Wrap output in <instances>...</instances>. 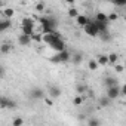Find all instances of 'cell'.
<instances>
[{"instance_id":"obj_1","label":"cell","mask_w":126,"mask_h":126,"mask_svg":"<svg viewBox=\"0 0 126 126\" xmlns=\"http://www.w3.org/2000/svg\"><path fill=\"white\" fill-rule=\"evenodd\" d=\"M70 59H71V55H70V52H68V50L59 52V53H56L55 56H52V58H50V61H52V62H59V64H62V62H68Z\"/></svg>"},{"instance_id":"obj_2","label":"cell","mask_w":126,"mask_h":126,"mask_svg":"<svg viewBox=\"0 0 126 126\" xmlns=\"http://www.w3.org/2000/svg\"><path fill=\"white\" fill-rule=\"evenodd\" d=\"M83 30H85V33H86L88 36H91V37L99 36V30H98V27L95 25V21H89V24H88Z\"/></svg>"},{"instance_id":"obj_3","label":"cell","mask_w":126,"mask_h":126,"mask_svg":"<svg viewBox=\"0 0 126 126\" xmlns=\"http://www.w3.org/2000/svg\"><path fill=\"white\" fill-rule=\"evenodd\" d=\"M61 39V33H53V34H43V42L46 43V45H49V46H52L56 40H59Z\"/></svg>"},{"instance_id":"obj_4","label":"cell","mask_w":126,"mask_h":126,"mask_svg":"<svg viewBox=\"0 0 126 126\" xmlns=\"http://www.w3.org/2000/svg\"><path fill=\"white\" fill-rule=\"evenodd\" d=\"M39 21L42 22V27H50V28L56 30V19L55 18H52V16H43Z\"/></svg>"},{"instance_id":"obj_5","label":"cell","mask_w":126,"mask_h":126,"mask_svg":"<svg viewBox=\"0 0 126 126\" xmlns=\"http://www.w3.org/2000/svg\"><path fill=\"white\" fill-rule=\"evenodd\" d=\"M122 95V91H120V88L119 86H114V88H107V96L113 101V99H116V98H119Z\"/></svg>"},{"instance_id":"obj_6","label":"cell","mask_w":126,"mask_h":126,"mask_svg":"<svg viewBox=\"0 0 126 126\" xmlns=\"http://www.w3.org/2000/svg\"><path fill=\"white\" fill-rule=\"evenodd\" d=\"M28 95H30L31 99H42V98H45V92H43V89H40V88L31 89Z\"/></svg>"},{"instance_id":"obj_7","label":"cell","mask_w":126,"mask_h":126,"mask_svg":"<svg viewBox=\"0 0 126 126\" xmlns=\"http://www.w3.org/2000/svg\"><path fill=\"white\" fill-rule=\"evenodd\" d=\"M53 50H56V53H59V52H64V50H67L65 49V42L62 40V39H59V40H56L52 46H50Z\"/></svg>"},{"instance_id":"obj_8","label":"cell","mask_w":126,"mask_h":126,"mask_svg":"<svg viewBox=\"0 0 126 126\" xmlns=\"http://www.w3.org/2000/svg\"><path fill=\"white\" fill-rule=\"evenodd\" d=\"M47 94H49V96L50 98H59L61 96V94H62V91H61V88L59 86H55V85H52L50 88H49V91H47Z\"/></svg>"},{"instance_id":"obj_9","label":"cell","mask_w":126,"mask_h":126,"mask_svg":"<svg viewBox=\"0 0 126 126\" xmlns=\"http://www.w3.org/2000/svg\"><path fill=\"white\" fill-rule=\"evenodd\" d=\"M76 24L79 25V27H82V28H85L88 24H89V18L86 16V15H79L77 18H76Z\"/></svg>"},{"instance_id":"obj_10","label":"cell","mask_w":126,"mask_h":126,"mask_svg":"<svg viewBox=\"0 0 126 126\" xmlns=\"http://www.w3.org/2000/svg\"><path fill=\"white\" fill-rule=\"evenodd\" d=\"M82 61H83V53L82 52H74L71 55V62H73V64L79 65V64H82Z\"/></svg>"},{"instance_id":"obj_11","label":"cell","mask_w":126,"mask_h":126,"mask_svg":"<svg viewBox=\"0 0 126 126\" xmlns=\"http://www.w3.org/2000/svg\"><path fill=\"white\" fill-rule=\"evenodd\" d=\"M18 43H19L21 46H28V45L31 43V37H28V36H24V34H21V36L18 37Z\"/></svg>"},{"instance_id":"obj_12","label":"cell","mask_w":126,"mask_h":126,"mask_svg":"<svg viewBox=\"0 0 126 126\" xmlns=\"http://www.w3.org/2000/svg\"><path fill=\"white\" fill-rule=\"evenodd\" d=\"M11 25H12V21H11V19H6V18L2 19V21H0V31H2V33L6 31Z\"/></svg>"},{"instance_id":"obj_13","label":"cell","mask_w":126,"mask_h":126,"mask_svg":"<svg viewBox=\"0 0 126 126\" xmlns=\"http://www.w3.org/2000/svg\"><path fill=\"white\" fill-rule=\"evenodd\" d=\"M104 83H105V86L107 88H114V86H117V79L116 77H105V80H104Z\"/></svg>"},{"instance_id":"obj_14","label":"cell","mask_w":126,"mask_h":126,"mask_svg":"<svg viewBox=\"0 0 126 126\" xmlns=\"http://www.w3.org/2000/svg\"><path fill=\"white\" fill-rule=\"evenodd\" d=\"M110 102H111V99H110L107 95H104V96L99 98V107H101V108H107V107L110 105Z\"/></svg>"},{"instance_id":"obj_15","label":"cell","mask_w":126,"mask_h":126,"mask_svg":"<svg viewBox=\"0 0 126 126\" xmlns=\"http://www.w3.org/2000/svg\"><path fill=\"white\" fill-rule=\"evenodd\" d=\"M95 21H99V22H108V15L104 14V12H98L95 15Z\"/></svg>"},{"instance_id":"obj_16","label":"cell","mask_w":126,"mask_h":126,"mask_svg":"<svg viewBox=\"0 0 126 126\" xmlns=\"http://www.w3.org/2000/svg\"><path fill=\"white\" fill-rule=\"evenodd\" d=\"M21 24H22L21 27H33V28H34V24H36V22H34L33 18H22Z\"/></svg>"},{"instance_id":"obj_17","label":"cell","mask_w":126,"mask_h":126,"mask_svg":"<svg viewBox=\"0 0 126 126\" xmlns=\"http://www.w3.org/2000/svg\"><path fill=\"white\" fill-rule=\"evenodd\" d=\"M96 61H98L99 65H107L108 64V55H99L96 58Z\"/></svg>"},{"instance_id":"obj_18","label":"cell","mask_w":126,"mask_h":126,"mask_svg":"<svg viewBox=\"0 0 126 126\" xmlns=\"http://www.w3.org/2000/svg\"><path fill=\"white\" fill-rule=\"evenodd\" d=\"M21 30H22V34H24V36L31 37V36L34 34V28H33V27H21Z\"/></svg>"},{"instance_id":"obj_19","label":"cell","mask_w":126,"mask_h":126,"mask_svg":"<svg viewBox=\"0 0 126 126\" xmlns=\"http://www.w3.org/2000/svg\"><path fill=\"white\" fill-rule=\"evenodd\" d=\"M88 126H101V122L98 117H89L88 119Z\"/></svg>"},{"instance_id":"obj_20","label":"cell","mask_w":126,"mask_h":126,"mask_svg":"<svg viewBox=\"0 0 126 126\" xmlns=\"http://www.w3.org/2000/svg\"><path fill=\"white\" fill-rule=\"evenodd\" d=\"M76 91H77V94H79V95H82V96H83V95L86 94L88 88H86V85H82V83H79V85L76 86Z\"/></svg>"},{"instance_id":"obj_21","label":"cell","mask_w":126,"mask_h":126,"mask_svg":"<svg viewBox=\"0 0 126 126\" xmlns=\"http://www.w3.org/2000/svg\"><path fill=\"white\" fill-rule=\"evenodd\" d=\"M98 65H99V64H98V61H96V59H91V61L88 62V67H89L91 71H95V70L98 68Z\"/></svg>"},{"instance_id":"obj_22","label":"cell","mask_w":126,"mask_h":126,"mask_svg":"<svg viewBox=\"0 0 126 126\" xmlns=\"http://www.w3.org/2000/svg\"><path fill=\"white\" fill-rule=\"evenodd\" d=\"M117 61H119L117 53H114V52H113V53H110V55H108V64H114V65H116V64H117Z\"/></svg>"},{"instance_id":"obj_23","label":"cell","mask_w":126,"mask_h":126,"mask_svg":"<svg viewBox=\"0 0 126 126\" xmlns=\"http://www.w3.org/2000/svg\"><path fill=\"white\" fill-rule=\"evenodd\" d=\"M3 15H5L6 19H11V18L14 16V9H12V8H6V9L3 11Z\"/></svg>"},{"instance_id":"obj_24","label":"cell","mask_w":126,"mask_h":126,"mask_svg":"<svg viewBox=\"0 0 126 126\" xmlns=\"http://www.w3.org/2000/svg\"><path fill=\"white\" fill-rule=\"evenodd\" d=\"M24 125V119L22 117H15L12 120V126H22Z\"/></svg>"},{"instance_id":"obj_25","label":"cell","mask_w":126,"mask_h":126,"mask_svg":"<svg viewBox=\"0 0 126 126\" xmlns=\"http://www.w3.org/2000/svg\"><path fill=\"white\" fill-rule=\"evenodd\" d=\"M68 16H71V18H77V16H79V11H77L76 8H70V9H68Z\"/></svg>"},{"instance_id":"obj_26","label":"cell","mask_w":126,"mask_h":126,"mask_svg":"<svg viewBox=\"0 0 126 126\" xmlns=\"http://www.w3.org/2000/svg\"><path fill=\"white\" fill-rule=\"evenodd\" d=\"M45 9H46V6H45V3H43V2L36 3V11H37V12H43Z\"/></svg>"},{"instance_id":"obj_27","label":"cell","mask_w":126,"mask_h":126,"mask_svg":"<svg viewBox=\"0 0 126 126\" xmlns=\"http://www.w3.org/2000/svg\"><path fill=\"white\" fill-rule=\"evenodd\" d=\"M83 99H85V98H83L82 95H79V96H76V98L73 99V104H74V105H80V104L83 102Z\"/></svg>"},{"instance_id":"obj_28","label":"cell","mask_w":126,"mask_h":126,"mask_svg":"<svg viewBox=\"0 0 126 126\" xmlns=\"http://www.w3.org/2000/svg\"><path fill=\"white\" fill-rule=\"evenodd\" d=\"M8 102H9V99L6 96H3L2 99H0V107H2V108H8Z\"/></svg>"},{"instance_id":"obj_29","label":"cell","mask_w":126,"mask_h":126,"mask_svg":"<svg viewBox=\"0 0 126 126\" xmlns=\"http://www.w3.org/2000/svg\"><path fill=\"white\" fill-rule=\"evenodd\" d=\"M31 40H34V42H43V34L40 36V34H36V33H34V34L31 36Z\"/></svg>"},{"instance_id":"obj_30","label":"cell","mask_w":126,"mask_h":126,"mask_svg":"<svg viewBox=\"0 0 126 126\" xmlns=\"http://www.w3.org/2000/svg\"><path fill=\"white\" fill-rule=\"evenodd\" d=\"M2 53H8L9 50H11V45H8V43H5V45H2Z\"/></svg>"},{"instance_id":"obj_31","label":"cell","mask_w":126,"mask_h":126,"mask_svg":"<svg viewBox=\"0 0 126 126\" xmlns=\"http://www.w3.org/2000/svg\"><path fill=\"white\" fill-rule=\"evenodd\" d=\"M8 108H16V102L14 101V99H9V102H8Z\"/></svg>"},{"instance_id":"obj_32","label":"cell","mask_w":126,"mask_h":126,"mask_svg":"<svg viewBox=\"0 0 126 126\" xmlns=\"http://www.w3.org/2000/svg\"><path fill=\"white\" fill-rule=\"evenodd\" d=\"M117 18H119V15H117V14H114V12L108 15V21H116Z\"/></svg>"},{"instance_id":"obj_33","label":"cell","mask_w":126,"mask_h":126,"mask_svg":"<svg viewBox=\"0 0 126 126\" xmlns=\"http://www.w3.org/2000/svg\"><path fill=\"white\" fill-rule=\"evenodd\" d=\"M114 68H116V71H119V73H122V71L125 70V67H123L122 64H116V65H114Z\"/></svg>"},{"instance_id":"obj_34","label":"cell","mask_w":126,"mask_h":126,"mask_svg":"<svg viewBox=\"0 0 126 126\" xmlns=\"http://www.w3.org/2000/svg\"><path fill=\"white\" fill-rule=\"evenodd\" d=\"M101 39H102L104 42H108V40H110V34H108V33H104V34L101 36Z\"/></svg>"},{"instance_id":"obj_35","label":"cell","mask_w":126,"mask_h":126,"mask_svg":"<svg viewBox=\"0 0 126 126\" xmlns=\"http://www.w3.org/2000/svg\"><path fill=\"white\" fill-rule=\"evenodd\" d=\"M114 5L116 6H126V2L125 0H120V2H114Z\"/></svg>"},{"instance_id":"obj_36","label":"cell","mask_w":126,"mask_h":126,"mask_svg":"<svg viewBox=\"0 0 126 126\" xmlns=\"http://www.w3.org/2000/svg\"><path fill=\"white\" fill-rule=\"evenodd\" d=\"M120 91H122V95H125V96H126V83L120 88Z\"/></svg>"},{"instance_id":"obj_37","label":"cell","mask_w":126,"mask_h":126,"mask_svg":"<svg viewBox=\"0 0 126 126\" xmlns=\"http://www.w3.org/2000/svg\"><path fill=\"white\" fill-rule=\"evenodd\" d=\"M45 102H46L49 107H52V104H53V102H52V99H49V98H45Z\"/></svg>"}]
</instances>
